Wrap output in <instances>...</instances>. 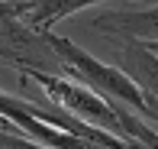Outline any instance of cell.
<instances>
[{"mask_svg":"<svg viewBox=\"0 0 158 149\" xmlns=\"http://www.w3.org/2000/svg\"><path fill=\"white\" fill-rule=\"evenodd\" d=\"M48 39H52L55 52L61 55V62H64V68H68V78H71V81H81V84H87V88H94L97 94H103L106 101L129 104L135 113L155 120V113H152V107H148L142 88L119 65H106V62L94 59V55H90L87 49H81L74 39L58 36V33H52V29H48Z\"/></svg>","mask_w":158,"mask_h":149,"instance_id":"obj_1","label":"cell"},{"mask_svg":"<svg viewBox=\"0 0 158 149\" xmlns=\"http://www.w3.org/2000/svg\"><path fill=\"white\" fill-rule=\"evenodd\" d=\"M0 36H3V62L19 72H48V75H64L68 78V68H64L61 55L55 52L52 39H48L45 29H35L26 20L13 16V13H3L0 20Z\"/></svg>","mask_w":158,"mask_h":149,"instance_id":"obj_2","label":"cell"},{"mask_svg":"<svg viewBox=\"0 0 158 149\" xmlns=\"http://www.w3.org/2000/svg\"><path fill=\"white\" fill-rule=\"evenodd\" d=\"M26 75H29L35 84H42L45 97H52L64 110H71V113H77V117L90 120V123L103 126V130L116 133V136H123V123H119V113L113 107V101H106L94 88H87V84H81V81H71V78H64V75H48V72H26Z\"/></svg>","mask_w":158,"mask_h":149,"instance_id":"obj_3","label":"cell"},{"mask_svg":"<svg viewBox=\"0 0 158 149\" xmlns=\"http://www.w3.org/2000/svg\"><path fill=\"white\" fill-rule=\"evenodd\" d=\"M106 42L113 46V65H119L142 88V94L158 120V52H152L139 39H106Z\"/></svg>","mask_w":158,"mask_h":149,"instance_id":"obj_4","label":"cell"},{"mask_svg":"<svg viewBox=\"0 0 158 149\" xmlns=\"http://www.w3.org/2000/svg\"><path fill=\"white\" fill-rule=\"evenodd\" d=\"M100 39H139L155 42L158 39V7L145 10H110L90 20Z\"/></svg>","mask_w":158,"mask_h":149,"instance_id":"obj_5","label":"cell"},{"mask_svg":"<svg viewBox=\"0 0 158 149\" xmlns=\"http://www.w3.org/2000/svg\"><path fill=\"white\" fill-rule=\"evenodd\" d=\"M94 3H100V0H29V3H10V0H3V13H13V16L26 20L35 29L48 33L58 20L84 10V7H94Z\"/></svg>","mask_w":158,"mask_h":149,"instance_id":"obj_6","label":"cell"},{"mask_svg":"<svg viewBox=\"0 0 158 149\" xmlns=\"http://www.w3.org/2000/svg\"><path fill=\"white\" fill-rule=\"evenodd\" d=\"M113 107H116V113H119L123 139L129 146H132V149H158V133L145 123V120H139L142 113H135L129 104H119V101H113Z\"/></svg>","mask_w":158,"mask_h":149,"instance_id":"obj_7","label":"cell"},{"mask_svg":"<svg viewBox=\"0 0 158 149\" xmlns=\"http://www.w3.org/2000/svg\"><path fill=\"white\" fill-rule=\"evenodd\" d=\"M145 46L152 49V52H158V39H155V42H145Z\"/></svg>","mask_w":158,"mask_h":149,"instance_id":"obj_8","label":"cell"}]
</instances>
